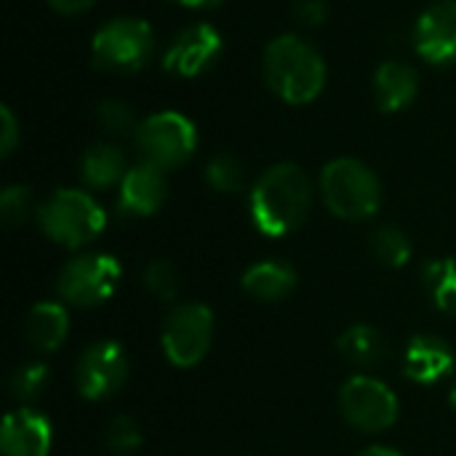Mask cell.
Segmentation results:
<instances>
[{"label":"cell","instance_id":"cell-9","mask_svg":"<svg viewBox=\"0 0 456 456\" xmlns=\"http://www.w3.org/2000/svg\"><path fill=\"white\" fill-rule=\"evenodd\" d=\"M134 136L144 160L160 168L182 166L195 152V144H198V131L192 120H187L179 112H158L142 120Z\"/></svg>","mask_w":456,"mask_h":456},{"label":"cell","instance_id":"cell-24","mask_svg":"<svg viewBox=\"0 0 456 456\" xmlns=\"http://www.w3.org/2000/svg\"><path fill=\"white\" fill-rule=\"evenodd\" d=\"M243 179H246L243 166L232 155H216L206 166V182H208V187H214L219 192H238L243 187Z\"/></svg>","mask_w":456,"mask_h":456},{"label":"cell","instance_id":"cell-7","mask_svg":"<svg viewBox=\"0 0 456 456\" xmlns=\"http://www.w3.org/2000/svg\"><path fill=\"white\" fill-rule=\"evenodd\" d=\"M339 409L347 425L361 433H385L398 419L395 393L377 377L355 374L339 390Z\"/></svg>","mask_w":456,"mask_h":456},{"label":"cell","instance_id":"cell-22","mask_svg":"<svg viewBox=\"0 0 456 456\" xmlns=\"http://www.w3.org/2000/svg\"><path fill=\"white\" fill-rule=\"evenodd\" d=\"M371 251L382 265L403 267L411 259V240L403 230H398L393 224H382L371 235Z\"/></svg>","mask_w":456,"mask_h":456},{"label":"cell","instance_id":"cell-5","mask_svg":"<svg viewBox=\"0 0 456 456\" xmlns=\"http://www.w3.org/2000/svg\"><path fill=\"white\" fill-rule=\"evenodd\" d=\"M211 342H214V315L200 302L176 305L163 321L160 345L166 358L179 369L198 366L208 355Z\"/></svg>","mask_w":456,"mask_h":456},{"label":"cell","instance_id":"cell-3","mask_svg":"<svg viewBox=\"0 0 456 456\" xmlns=\"http://www.w3.org/2000/svg\"><path fill=\"white\" fill-rule=\"evenodd\" d=\"M321 195L329 211L347 222L371 219L382 206V184L377 174L355 158H337L323 168Z\"/></svg>","mask_w":456,"mask_h":456},{"label":"cell","instance_id":"cell-26","mask_svg":"<svg viewBox=\"0 0 456 456\" xmlns=\"http://www.w3.org/2000/svg\"><path fill=\"white\" fill-rule=\"evenodd\" d=\"M96 120H99V126H102L107 134H115V136L136 134V128H139L134 110H131L126 102H120V99H107V102H102L99 110H96Z\"/></svg>","mask_w":456,"mask_h":456},{"label":"cell","instance_id":"cell-15","mask_svg":"<svg viewBox=\"0 0 456 456\" xmlns=\"http://www.w3.org/2000/svg\"><path fill=\"white\" fill-rule=\"evenodd\" d=\"M454 369L452 347L433 334H419L409 342L403 355V371L417 385H436Z\"/></svg>","mask_w":456,"mask_h":456},{"label":"cell","instance_id":"cell-10","mask_svg":"<svg viewBox=\"0 0 456 456\" xmlns=\"http://www.w3.org/2000/svg\"><path fill=\"white\" fill-rule=\"evenodd\" d=\"M75 387L86 401H107L128 379V355L112 339L88 345L75 363Z\"/></svg>","mask_w":456,"mask_h":456},{"label":"cell","instance_id":"cell-25","mask_svg":"<svg viewBox=\"0 0 456 456\" xmlns=\"http://www.w3.org/2000/svg\"><path fill=\"white\" fill-rule=\"evenodd\" d=\"M104 446L112 454H131L142 446V428L134 417L120 414L115 419H110L107 430H104Z\"/></svg>","mask_w":456,"mask_h":456},{"label":"cell","instance_id":"cell-34","mask_svg":"<svg viewBox=\"0 0 456 456\" xmlns=\"http://www.w3.org/2000/svg\"><path fill=\"white\" fill-rule=\"evenodd\" d=\"M449 401H452V406L456 409V382H454V387H452V393H449Z\"/></svg>","mask_w":456,"mask_h":456},{"label":"cell","instance_id":"cell-30","mask_svg":"<svg viewBox=\"0 0 456 456\" xmlns=\"http://www.w3.org/2000/svg\"><path fill=\"white\" fill-rule=\"evenodd\" d=\"M19 144V126H16V118L8 107L0 110V152L3 155H11Z\"/></svg>","mask_w":456,"mask_h":456},{"label":"cell","instance_id":"cell-8","mask_svg":"<svg viewBox=\"0 0 456 456\" xmlns=\"http://www.w3.org/2000/svg\"><path fill=\"white\" fill-rule=\"evenodd\" d=\"M94 61L110 72H136L152 53V29L142 19H112L94 35Z\"/></svg>","mask_w":456,"mask_h":456},{"label":"cell","instance_id":"cell-4","mask_svg":"<svg viewBox=\"0 0 456 456\" xmlns=\"http://www.w3.org/2000/svg\"><path fill=\"white\" fill-rule=\"evenodd\" d=\"M40 230L59 246L80 248L96 240L107 224L104 208L83 190H56L37 211Z\"/></svg>","mask_w":456,"mask_h":456},{"label":"cell","instance_id":"cell-29","mask_svg":"<svg viewBox=\"0 0 456 456\" xmlns=\"http://www.w3.org/2000/svg\"><path fill=\"white\" fill-rule=\"evenodd\" d=\"M294 16L305 27H318L329 19V5H326V0H297Z\"/></svg>","mask_w":456,"mask_h":456},{"label":"cell","instance_id":"cell-21","mask_svg":"<svg viewBox=\"0 0 456 456\" xmlns=\"http://www.w3.org/2000/svg\"><path fill=\"white\" fill-rule=\"evenodd\" d=\"M422 283L441 313L456 315V259H430L422 267Z\"/></svg>","mask_w":456,"mask_h":456},{"label":"cell","instance_id":"cell-14","mask_svg":"<svg viewBox=\"0 0 456 456\" xmlns=\"http://www.w3.org/2000/svg\"><path fill=\"white\" fill-rule=\"evenodd\" d=\"M51 444H53V428L40 411L19 409L5 417L0 433L3 456H48Z\"/></svg>","mask_w":456,"mask_h":456},{"label":"cell","instance_id":"cell-19","mask_svg":"<svg viewBox=\"0 0 456 456\" xmlns=\"http://www.w3.org/2000/svg\"><path fill=\"white\" fill-rule=\"evenodd\" d=\"M337 347L345 355V361L355 369H377L390 358V342L385 339V334L366 323L350 326L337 339Z\"/></svg>","mask_w":456,"mask_h":456},{"label":"cell","instance_id":"cell-20","mask_svg":"<svg viewBox=\"0 0 456 456\" xmlns=\"http://www.w3.org/2000/svg\"><path fill=\"white\" fill-rule=\"evenodd\" d=\"M126 155L115 144H94L80 160V176L94 190H107L123 182L126 176Z\"/></svg>","mask_w":456,"mask_h":456},{"label":"cell","instance_id":"cell-18","mask_svg":"<svg viewBox=\"0 0 456 456\" xmlns=\"http://www.w3.org/2000/svg\"><path fill=\"white\" fill-rule=\"evenodd\" d=\"M243 291L259 302H281L297 289V270L289 262L267 259L251 265L240 278Z\"/></svg>","mask_w":456,"mask_h":456},{"label":"cell","instance_id":"cell-16","mask_svg":"<svg viewBox=\"0 0 456 456\" xmlns=\"http://www.w3.org/2000/svg\"><path fill=\"white\" fill-rule=\"evenodd\" d=\"M417 91H419V77L411 64L395 59L379 64L374 75V94H377V104L385 112L406 110L417 99Z\"/></svg>","mask_w":456,"mask_h":456},{"label":"cell","instance_id":"cell-2","mask_svg":"<svg viewBox=\"0 0 456 456\" xmlns=\"http://www.w3.org/2000/svg\"><path fill=\"white\" fill-rule=\"evenodd\" d=\"M265 77L283 102L307 104L326 86V61L307 40L281 35L265 51Z\"/></svg>","mask_w":456,"mask_h":456},{"label":"cell","instance_id":"cell-32","mask_svg":"<svg viewBox=\"0 0 456 456\" xmlns=\"http://www.w3.org/2000/svg\"><path fill=\"white\" fill-rule=\"evenodd\" d=\"M358 456H403L398 454L395 449H390V446H369V449H363Z\"/></svg>","mask_w":456,"mask_h":456},{"label":"cell","instance_id":"cell-1","mask_svg":"<svg viewBox=\"0 0 456 456\" xmlns=\"http://www.w3.org/2000/svg\"><path fill=\"white\" fill-rule=\"evenodd\" d=\"M310 206L313 184L294 163H278L267 168L251 190V219L267 238H283L294 232L307 219Z\"/></svg>","mask_w":456,"mask_h":456},{"label":"cell","instance_id":"cell-13","mask_svg":"<svg viewBox=\"0 0 456 456\" xmlns=\"http://www.w3.org/2000/svg\"><path fill=\"white\" fill-rule=\"evenodd\" d=\"M166 168L142 160L136 166H131L123 176L120 187V198L118 206L123 214L128 216H152L155 211H160V206L166 203L168 195V182H166Z\"/></svg>","mask_w":456,"mask_h":456},{"label":"cell","instance_id":"cell-23","mask_svg":"<svg viewBox=\"0 0 456 456\" xmlns=\"http://www.w3.org/2000/svg\"><path fill=\"white\" fill-rule=\"evenodd\" d=\"M142 283L160 302H174L179 297V289H182V281H179L176 267L171 262H166V259L150 262L144 267V273H142Z\"/></svg>","mask_w":456,"mask_h":456},{"label":"cell","instance_id":"cell-31","mask_svg":"<svg viewBox=\"0 0 456 456\" xmlns=\"http://www.w3.org/2000/svg\"><path fill=\"white\" fill-rule=\"evenodd\" d=\"M48 3H51V8H53V11L67 13V16L80 13V11H86V8H91V5H94V0H48Z\"/></svg>","mask_w":456,"mask_h":456},{"label":"cell","instance_id":"cell-6","mask_svg":"<svg viewBox=\"0 0 456 456\" xmlns=\"http://www.w3.org/2000/svg\"><path fill=\"white\" fill-rule=\"evenodd\" d=\"M120 283V265L110 254H80L69 259L59 278L56 291L64 305L72 307H99L107 302Z\"/></svg>","mask_w":456,"mask_h":456},{"label":"cell","instance_id":"cell-11","mask_svg":"<svg viewBox=\"0 0 456 456\" xmlns=\"http://www.w3.org/2000/svg\"><path fill=\"white\" fill-rule=\"evenodd\" d=\"M222 53V35L211 24H192L182 29L163 56V67L179 77L203 75Z\"/></svg>","mask_w":456,"mask_h":456},{"label":"cell","instance_id":"cell-28","mask_svg":"<svg viewBox=\"0 0 456 456\" xmlns=\"http://www.w3.org/2000/svg\"><path fill=\"white\" fill-rule=\"evenodd\" d=\"M32 192L21 184L5 187L0 195V216L5 222V227H19L32 216Z\"/></svg>","mask_w":456,"mask_h":456},{"label":"cell","instance_id":"cell-33","mask_svg":"<svg viewBox=\"0 0 456 456\" xmlns=\"http://www.w3.org/2000/svg\"><path fill=\"white\" fill-rule=\"evenodd\" d=\"M179 5H184V8H214V5H219L222 0H176Z\"/></svg>","mask_w":456,"mask_h":456},{"label":"cell","instance_id":"cell-12","mask_svg":"<svg viewBox=\"0 0 456 456\" xmlns=\"http://www.w3.org/2000/svg\"><path fill=\"white\" fill-rule=\"evenodd\" d=\"M414 48L430 64L456 61V0L430 5L414 27Z\"/></svg>","mask_w":456,"mask_h":456},{"label":"cell","instance_id":"cell-27","mask_svg":"<svg viewBox=\"0 0 456 456\" xmlns=\"http://www.w3.org/2000/svg\"><path fill=\"white\" fill-rule=\"evenodd\" d=\"M48 385V366L45 363H24L11 374V393L19 401H35Z\"/></svg>","mask_w":456,"mask_h":456},{"label":"cell","instance_id":"cell-17","mask_svg":"<svg viewBox=\"0 0 456 456\" xmlns=\"http://www.w3.org/2000/svg\"><path fill=\"white\" fill-rule=\"evenodd\" d=\"M69 315L61 302H37L24 321V339L37 353H56L67 339Z\"/></svg>","mask_w":456,"mask_h":456}]
</instances>
